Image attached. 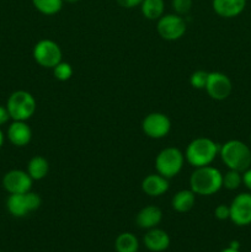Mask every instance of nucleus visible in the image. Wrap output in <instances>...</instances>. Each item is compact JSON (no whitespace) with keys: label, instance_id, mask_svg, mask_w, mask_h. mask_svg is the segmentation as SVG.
Returning <instances> with one entry per match:
<instances>
[{"label":"nucleus","instance_id":"f257e3e1","mask_svg":"<svg viewBox=\"0 0 251 252\" xmlns=\"http://www.w3.org/2000/svg\"><path fill=\"white\" fill-rule=\"evenodd\" d=\"M223 187V174L216 167H196L189 176V189L198 196H212Z\"/></svg>","mask_w":251,"mask_h":252},{"label":"nucleus","instance_id":"f03ea898","mask_svg":"<svg viewBox=\"0 0 251 252\" xmlns=\"http://www.w3.org/2000/svg\"><path fill=\"white\" fill-rule=\"evenodd\" d=\"M221 161L228 169L244 172L251 167V149L241 140H228L219 147Z\"/></svg>","mask_w":251,"mask_h":252},{"label":"nucleus","instance_id":"7ed1b4c3","mask_svg":"<svg viewBox=\"0 0 251 252\" xmlns=\"http://www.w3.org/2000/svg\"><path fill=\"white\" fill-rule=\"evenodd\" d=\"M219 155V145L211 138H196L186 148L185 159L191 166L202 167L211 165Z\"/></svg>","mask_w":251,"mask_h":252},{"label":"nucleus","instance_id":"20e7f679","mask_svg":"<svg viewBox=\"0 0 251 252\" xmlns=\"http://www.w3.org/2000/svg\"><path fill=\"white\" fill-rule=\"evenodd\" d=\"M37 103L32 94L25 90L14 91L9 96L6 108L12 121H25L32 117L36 112Z\"/></svg>","mask_w":251,"mask_h":252},{"label":"nucleus","instance_id":"39448f33","mask_svg":"<svg viewBox=\"0 0 251 252\" xmlns=\"http://www.w3.org/2000/svg\"><path fill=\"white\" fill-rule=\"evenodd\" d=\"M185 155L180 149L169 147L162 149L155 159V169L157 174L166 179H172L181 172L184 167Z\"/></svg>","mask_w":251,"mask_h":252},{"label":"nucleus","instance_id":"423d86ee","mask_svg":"<svg viewBox=\"0 0 251 252\" xmlns=\"http://www.w3.org/2000/svg\"><path fill=\"white\" fill-rule=\"evenodd\" d=\"M42 199L34 192H26L20 194H10L6 201V208L12 217L24 218L27 214L37 211L41 207Z\"/></svg>","mask_w":251,"mask_h":252},{"label":"nucleus","instance_id":"0eeeda50","mask_svg":"<svg viewBox=\"0 0 251 252\" xmlns=\"http://www.w3.org/2000/svg\"><path fill=\"white\" fill-rule=\"evenodd\" d=\"M33 59L42 68L53 69L63 58V52L57 42L52 39H41L33 47Z\"/></svg>","mask_w":251,"mask_h":252},{"label":"nucleus","instance_id":"6e6552de","mask_svg":"<svg viewBox=\"0 0 251 252\" xmlns=\"http://www.w3.org/2000/svg\"><path fill=\"white\" fill-rule=\"evenodd\" d=\"M157 30L159 36L165 41H177L186 33L187 24L184 16L177 14L162 15L157 24Z\"/></svg>","mask_w":251,"mask_h":252},{"label":"nucleus","instance_id":"1a4fd4ad","mask_svg":"<svg viewBox=\"0 0 251 252\" xmlns=\"http://www.w3.org/2000/svg\"><path fill=\"white\" fill-rule=\"evenodd\" d=\"M142 129L152 139H162L171 130V121L165 113L152 112L143 120Z\"/></svg>","mask_w":251,"mask_h":252},{"label":"nucleus","instance_id":"9d476101","mask_svg":"<svg viewBox=\"0 0 251 252\" xmlns=\"http://www.w3.org/2000/svg\"><path fill=\"white\" fill-rule=\"evenodd\" d=\"M206 91L209 97L217 101H223L230 96L233 91V84L228 75L220 71H212L208 75Z\"/></svg>","mask_w":251,"mask_h":252},{"label":"nucleus","instance_id":"9b49d317","mask_svg":"<svg viewBox=\"0 0 251 252\" xmlns=\"http://www.w3.org/2000/svg\"><path fill=\"white\" fill-rule=\"evenodd\" d=\"M33 180L27 171L22 170H10L2 177V187L10 194H20L30 192Z\"/></svg>","mask_w":251,"mask_h":252},{"label":"nucleus","instance_id":"f8f14e48","mask_svg":"<svg viewBox=\"0 0 251 252\" xmlns=\"http://www.w3.org/2000/svg\"><path fill=\"white\" fill-rule=\"evenodd\" d=\"M230 220L238 226L251 224V193H240L230 203Z\"/></svg>","mask_w":251,"mask_h":252},{"label":"nucleus","instance_id":"ddd939ff","mask_svg":"<svg viewBox=\"0 0 251 252\" xmlns=\"http://www.w3.org/2000/svg\"><path fill=\"white\" fill-rule=\"evenodd\" d=\"M7 139L15 147H26L32 139V129L25 121H14L7 128Z\"/></svg>","mask_w":251,"mask_h":252},{"label":"nucleus","instance_id":"4468645a","mask_svg":"<svg viewBox=\"0 0 251 252\" xmlns=\"http://www.w3.org/2000/svg\"><path fill=\"white\" fill-rule=\"evenodd\" d=\"M145 248L152 252H162L170 246V236L166 231L159 228H153L147 230L143 238Z\"/></svg>","mask_w":251,"mask_h":252},{"label":"nucleus","instance_id":"2eb2a0df","mask_svg":"<svg viewBox=\"0 0 251 252\" xmlns=\"http://www.w3.org/2000/svg\"><path fill=\"white\" fill-rule=\"evenodd\" d=\"M169 179L160 174H150L142 181V191L149 197H160L169 191Z\"/></svg>","mask_w":251,"mask_h":252},{"label":"nucleus","instance_id":"dca6fc26","mask_svg":"<svg viewBox=\"0 0 251 252\" xmlns=\"http://www.w3.org/2000/svg\"><path fill=\"white\" fill-rule=\"evenodd\" d=\"M212 6L218 16L233 19L245 10L246 0H213Z\"/></svg>","mask_w":251,"mask_h":252},{"label":"nucleus","instance_id":"f3484780","mask_svg":"<svg viewBox=\"0 0 251 252\" xmlns=\"http://www.w3.org/2000/svg\"><path fill=\"white\" fill-rule=\"evenodd\" d=\"M162 220V212L157 206H147L138 212L135 217V223L139 228L149 229L157 228Z\"/></svg>","mask_w":251,"mask_h":252},{"label":"nucleus","instance_id":"a211bd4d","mask_svg":"<svg viewBox=\"0 0 251 252\" xmlns=\"http://www.w3.org/2000/svg\"><path fill=\"white\" fill-rule=\"evenodd\" d=\"M194 203H196V194L191 189H181L177 193H175V196L171 199L172 208L177 213H187L193 208Z\"/></svg>","mask_w":251,"mask_h":252},{"label":"nucleus","instance_id":"6ab92c4d","mask_svg":"<svg viewBox=\"0 0 251 252\" xmlns=\"http://www.w3.org/2000/svg\"><path fill=\"white\" fill-rule=\"evenodd\" d=\"M49 172V162L46 158L36 157L32 158L31 160L27 164V174L31 176V179L33 181H39V180H43L44 177L48 175Z\"/></svg>","mask_w":251,"mask_h":252},{"label":"nucleus","instance_id":"aec40b11","mask_svg":"<svg viewBox=\"0 0 251 252\" xmlns=\"http://www.w3.org/2000/svg\"><path fill=\"white\" fill-rule=\"evenodd\" d=\"M140 11L145 19L157 21L164 15L165 1L164 0H143L140 4Z\"/></svg>","mask_w":251,"mask_h":252},{"label":"nucleus","instance_id":"412c9836","mask_svg":"<svg viewBox=\"0 0 251 252\" xmlns=\"http://www.w3.org/2000/svg\"><path fill=\"white\" fill-rule=\"evenodd\" d=\"M115 250L117 252H138L139 241L132 233H122L116 238Z\"/></svg>","mask_w":251,"mask_h":252},{"label":"nucleus","instance_id":"4be33fe9","mask_svg":"<svg viewBox=\"0 0 251 252\" xmlns=\"http://www.w3.org/2000/svg\"><path fill=\"white\" fill-rule=\"evenodd\" d=\"M31 1L37 11L47 16L58 14L64 4L63 0H31Z\"/></svg>","mask_w":251,"mask_h":252},{"label":"nucleus","instance_id":"5701e85b","mask_svg":"<svg viewBox=\"0 0 251 252\" xmlns=\"http://www.w3.org/2000/svg\"><path fill=\"white\" fill-rule=\"evenodd\" d=\"M241 184H243V172L229 169L228 171L223 175V187L224 189H229V191L238 189Z\"/></svg>","mask_w":251,"mask_h":252},{"label":"nucleus","instance_id":"b1692460","mask_svg":"<svg viewBox=\"0 0 251 252\" xmlns=\"http://www.w3.org/2000/svg\"><path fill=\"white\" fill-rule=\"evenodd\" d=\"M52 70H53L54 78L59 81H68L73 76L74 73L73 66L69 63H66V62H61Z\"/></svg>","mask_w":251,"mask_h":252},{"label":"nucleus","instance_id":"393cba45","mask_svg":"<svg viewBox=\"0 0 251 252\" xmlns=\"http://www.w3.org/2000/svg\"><path fill=\"white\" fill-rule=\"evenodd\" d=\"M209 73L206 70H196L189 76V84L193 89L197 90H203L206 89L207 81H208Z\"/></svg>","mask_w":251,"mask_h":252},{"label":"nucleus","instance_id":"a878e982","mask_svg":"<svg viewBox=\"0 0 251 252\" xmlns=\"http://www.w3.org/2000/svg\"><path fill=\"white\" fill-rule=\"evenodd\" d=\"M171 6L175 14L185 16L192 9V0H171Z\"/></svg>","mask_w":251,"mask_h":252},{"label":"nucleus","instance_id":"bb28decb","mask_svg":"<svg viewBox=\"0 0 251 252\" xmlns=\"http://www.w3.org/2000/svg\"><path fill=\"white\" fill-rule=\"evenodd\" d=\"M214 216L219 220H226L230 219V207L226 204H219L216 209H214Z\"/></svg>","mask_w":251,"mask_h":252},{"label":"nucleus","instance_id":"cd10ccee","mask_svg":"<svg viewBox=\"0 0 251 252\" xmlns=\"http://www.w3.org/2000/svg\"><path fill=\"white\" fill-rule=\"evenodd\" d=\"M117 4L121 7H125V9H133L135 6H140V4L143 2V0H116Z\"/></svg>","mask_w":251,"mask_h":252},{"label":"nucleus","instance_id":"c85d7f7f","mask_svg":"<svg viewBox=\"0 0 251 252\" xmlns=\"http://www.w3.org/2000/svg\"><path fill=\"white\" fill-rule=\"evenodd\" d=\"M9 120H10V115H9V111H7L6 106L0 105V126L7 123V121Z\"/></svg>","mask_w":251,"mask_h":252},{"label":"nucleus","instance_id":"c756f323","mask_svg":"<svg viewBox=\"0 0 251 252\" xmlns=\"http://www.w3.org/2000/svg\"><path fill=\"white\" fill-rule=\"evenodd\" d=\"M243 184L245 185L246 189L251 191V167L243 172Z\"/></svg>","mask_w":251,"mask_h":252},{"label":"nucleus","instance_id":"7c9ffc66","mask_svg":"<svg viewBox=\"0 0 251 252\" xmlns=\"http://www.w3.org/2000/svg\"><path fill=\"white\" fill-rule=\"evenodd\" d=\"M230 248L239 250V249H240V244H239L238 241H231V243H230Z\"/></svg>","mask_w":251,"mask_h":252},{"label":"nucleus","instance_id":"2f4dec72","mask_svg":"<svg viewBox=\"0 0 251 252\" xmlns=\"http://www.w3.org/2000/svg\"><path fill=\"white\" fill-rule=\"evenodd\" d=\"M220 252H240V251H239V250H236V249H233V248H230V246H229V248L224 249V250H221Z\"/></svg>","mask_w":251,"mask_h":252},{"label":"nucleus","instance_id":"473e14b6","mask_svg":"<svg viewBox=\"0 0 251 252\" xmlns=\"http://www.w3.org/2000/svg\"><path fill=\"white\" fill-rule=\"evenodd\" d=\"M4 140H5L4 133H2V130L0 129V148H1L2 144H4Z\"/></svg>","mask_w":251,"mask_h":252},{"label":"nucleus","instance_id":"72a5a7b5","mask_svg":"<svg viewBox=\"0 0 251 252\" xmlns=\"http://www.w3.org/2000/svg\"><path fill=\"white\" fill-rule=\"evenodd\" d=\"M64 2H69V4H75V2L80 1V0H63Z\"/></svg>","mask_w":251,"mask_h":252},{"label":"nucleus","instance_id":"f704fd0d","mask_svg":"<svg viewBox=\"0 0 251 252\" xmlns=\"http://www.w3.org/2000/svg\"><path fill=\"white\" fill-rule=\"evenodd\" d=\"M250 142H251V137H250Z\"/></svg>","mask_w":251,"mask_h":252},{"label":"nucleus","instance_id":"c9c22d12","mask_svg":"<svg viewBox=\"0 0 251 252\" xmlns=\"http://www.w3.org/2000/svg\"><path fill=\"white\" fill-rule=\"evenodd\" d=\"M0 252H1V251H0Z\"/></svg>","mask_w":251,"mask_h":252}]
</instances>
